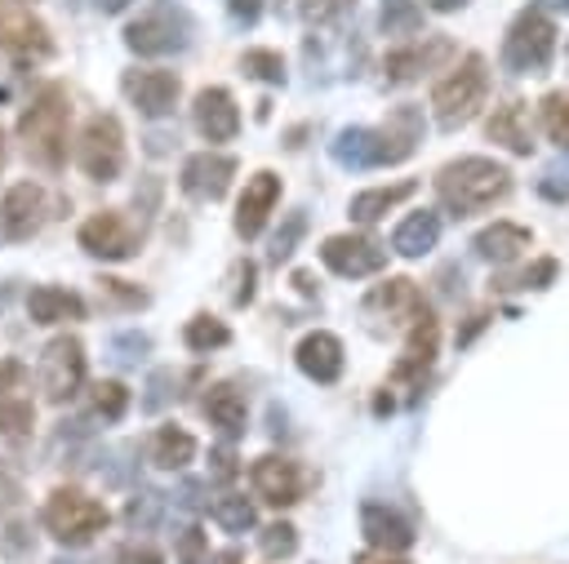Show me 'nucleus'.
<instances>
[{"label": "nucleus", "instance_id": "f257e3e1", "mask_svg": "<svg viewBox=\"0 0 569 564\" xmlns=\"http://www.w3.org/2000/svg\"><path fill=\"white\" fill-rule=\"evenodd\" d=\"M422 133H427L422 107L400 102V107H391V115L382 124H351V129H342L329 142V155L342 169H387V164L409 160L418 151Z\"/></svg>", "mask_w": 569, "mask_h": 564}, {"label": "nucleus", "instance_id": "f03ea898", "mask_svg": "<svg viewBox=\"0 0 569 564\" xmlns=\"http://www.w3.org/2000/svg\"><path fill=\"white\" fill-rule=\"evenodd\" d=\"M431 187L449 218H476L511 195V169L493 155H458L436 169Z\"/></svg>", "mask_w": 569, "mask_h": 564}, {"label": "nucleus", "instance_id": "7ed1b4c3", "mask_svg": "<svg viewBox=\"0 0 569 564\" xmlns=\"http://www.w3.org/2000/svg\"><path fill=\"white\" fill-rule=\"evenodd\" d=\"M67 129H71V93L62 80H44L31 102L18 111V142L22 155L44 169L58 173L67 164Z\"/></svg>", "mask_w": 569, "mask_h": 564}, {"label": "nucleus", "instance_id": "20e7f679", "mask_svg": "<svg viewBox=\"0 0 569 564\" xmlns=\"http://www.w3.org/2000/svg\"><path fill=\"white\" fill-rule=\"evenodd\" d=\"M107 524H111V511L98 497H89L84 489H76V484H58L40 502V528L67 551L89 546L98 533H107Z\"/></svg>", "mask_w": 569, "mask_h": 564}, {"label": "nucleus", "instance_id": "39448f33", "mask_svg": "<svg viewBox=\"0 0 569 564\" xmlns=\"http://www.w3.org/2000/svg\"><path fill=\"white\" fill-rule=\"evenodd\" d=\"M489 98V62L480 53H462L436 84H431V115L440 129H462L480 115Z\"/></svg>", "mask_w": 569, "mask_h": 564}, {"label": "nucleus", "instance_id": "423d86ee", "mask_svg": "<svg viewBox=\"0 0 569 564\" xmlns=\"http://www.w3.org/2000/svg\"><path fill=\"white\" fill-rule=\"evenodd\" d=\"M196 36V18L178 0H151L124 22V49L138 58H169L182 53Z\"/></svg>", "mask_w": 569, "mask_h": 564}, {"label": "nucleus", "instance_id": "0eeeda50", "mask_svg": "<svg viewBox=\"0 0 569 564\" xmlns=\"http://www.w3.org/2000/svg\"><path fill=\"white\" fill-rule=\"evenodd\" d=\"M502 67L511 75H542L556 58V22L542 4H525L502 36Z\"/></svg>", "mask_w": 569, "mask_h": 564}, {"label": "nucleus", "instance_id": "6e6552de", "mask_svg": "<svg viewBox=\"0 0 569 564\" xmlns=\"http://www.w3.org/2000/svg\"><path fill=\"white\" fill-rule=\"evenodd\" d=\"M76 164L89 182H116L124 173V124L116 111H93L76 138Z\"/></svg>", "mask_w": 569, "mask_h": 564}, {"label": "nucleus", "instance_id": "1a4fd4ad", "mask_svg": "<svg viewBox=\"0 0 569 564\" xmlns=\"http://www.w3.org/2000/svg\"><path fill=\"white\" fill-rule=\"evenodd\" d=\"M84 373H89V360H84V342L76 333H58L44 342V351L36 360V386L49 404L76 400L84 386Z\"/></svg>", "mask_w": 569, "mask_h": 564}, {"label": "nucleus", "instance_id": "9d476101", "mask_svg": "<svg viewBox=\"0 0 569 564\" xmlns=\"http://www.w3.org/2000/svg\"><path fill=\"white\" fill-rule=\"evenodd\" d=\"M76 244L89 258L102 262H129L142 249V226H133V218L124 209H98L76 226Z\"/></svg>", "mask_w": 569, "mask_h": 564}, {"label": "nucleus", "instance_id": "9b49d317", "mask_svg": "<svg viewBox=\"0 0 569 564\" xmlns=\"http://www.w3.org/2000/svg\"><path fill=\"white\" fill-rule=\"evenodd\" d=\"M307 484H311V475H307V466L298 457L262 453V457L249 462V489H253V497L267 502V506H276V511L298 506L307 497Z\"/></svg>", "mask_w": 569, "mask_h": 564}, {"label": "nucleus", "instance_id": "f8f14e48", "mask_svg": "<svg viewBox=\"0 0 569 564\" xmlns=\"http://www.w3.org/2000/svg\"><path fill=\"white\" fill-rule=\"evenodd\" d=\"M453 58H458V44H453L449 36L431 31V36H413V40L387 49L382 75H387V84H413V80H422V75L449 67Z\"/></svg>", "mask_w": 569, "mask_h": 564}, {"label": "nucleus", "instance_id": "ddd939ff", "mask_svg": "<svg viewBox=\"0 0 569 564\" xmlns=\"http://www.w3.org/2000/svg\"><path fill=\"white\" fill-rule=\"evenodd\" d=\"M36 431V395H31V373L18 355L0 360V435L9 444L31 440Z\"/></svg>", "mask_w": 569, "mask_h": 564}, {"label": "nucleus", "instance_id": "4468645a", "mask_svg": "<svg viewBox=\"0 0 569 564\" xmlns=\"http://www.w3.org/2000/svg\"><path fill=\"white\" fill-rule=\"evenodd\" d=\"M387 244L373 240L369 231H338V235H325L320 240V262L342 275V280H365V275H378L387 266Z\"/></svg>", "mask_w": 569, "mask_h": 564}, {"label": "nucleus", "instance_id": "2eb2a0df", "mask_svg": "<svg viewBox=\"0 0 569 564\" xmlns=\"http://www.w3.org/2000/svg\"><path fill=\"white\" fill-rule=\"evenodd\" d=\"M0 53L18 67H36V62L53 58V36L31 9L0 4Z\"/></svg>", "mask_w": 569, "mask_h": 564}, {"label": "nucleus", "instance_id": "dca6fc26", "mask_svg": "<svg viewBox=\"0 0 569 564\" xmlns=\"http://www.w3.org/2000/svg\"><path fill=\"white\" fill-rule=\"evenodd\" d=\"M120 93L129 98V107H138V115L164 120V115H173V107L182 98V80L169 67H129L120 75Z\"/></svg>", "mask_w": 569, "mask_h": 564}, {"label": "nucleus", "instance_id": "f3484780", "mask_svg": "<svg viewBox=\"0 0 569 564\" xmlns=\"http://www.w3.org/2000/svg\"><path fill=\"white\" fill-rule=\"evenodd\" d=\"M44 222H49V191L40 182L27 178V182L4 187V195H0V240L4 244L31 240Z\"/></svg>", "mask_w": 569, "mask_h": 564}, {"label": "nucleus", "instance_id": "a211bd4d", "mask_svg": "<svg viewBox=\"0 0 569 564\" xmlns=\"http://www.w3.org/2000/svg\"><path fill=\"white\" fill-rule=\"evenodd\" d=\"M236 155L218 151V147H204V151H191L178 169V191L191 195V200H222L236 182Z\"/></svg>", "mask_w": 569, "mask_h": 564}, {"label": "nucleus", "instance_id": "6ab92c4d", "mask_svg": "<svg viewBox=\"0 0 569 564\" xmlns=\"http://www.w3.org/2000/svg\"><path fill=\"white\" fill-rule=\"evenodd\" d=\"M280 191H284V182H280L276 169H258L253 178H244V191H240V200H236L231 231H236L240 240H258V235L267 231L276 204H280Z\"/></svg>", "mask_w": 569, "mask_h": 564}, {"label": "nucleus", "instance_id": "aec40b11", "mask_svg": "<svg viewBox=\"0 0 569 564\" xmlns=\"http://www.w3.org/2000/svg\"><path fill=\"white\" fill-rule=\"evenodd\" d=\"M191 129H196L209 147L236 142V133H240V107H236V93H231L227 84H204V89L191 98Z\"/></svg>", "mask_w": 569, "mask_h": 564}, {"label": "nucleus", "instance_id": "412c9836", "mask_svg": "<svg viewBox=\"0 0 569 564\" xmlns=\"http://www.w3.org/2000/svg\"><path fill=\"white\" fill-rule=\"evenodd\" d=\"M365 315H378V320H387V324H400V329H409L422 311H427V298H422V289L409 280V275H387L382 284H373L369 293H365Z\"/></svg>", "mask_w": 569, "mask_h": 564}, {"label": "nucleus", "instance_id": "4be33fe9", "mask_svg": "<svg viewBox=\"0 0 569 564\" xmlns=\"http://www.w3.org/2000/svg\"><path fill=\"white\" fill-rule=\"evenodd\" d=\"M293 364L302 377H311L316 386H333L347 369V351H342V338L329 333V329H311L298 338L293 346Z\"/></svg>", "mask_w": 569, "mask_h": 564}, {"label": "nucleus", "instance_id": "5701e85b", "mask_svg": "<svg viewBox=\"0 0 569 564\" xmlns=\"http://www.w3.org/2000/svg\"><path fill=\"white\" fill-rule=\"evenodd\" d=\"M200 413H204V422H209L222 440H240L244 426H249V400H244L240 382H231V377H218V382L204 386Z\"/></svg>", "mask_w": 569, "mask_h": 564}, {"label": "nucleus", "instance_id": "b1692460", "mask_svg": "<svg viewBox=\"0 0 569 564\" xmlns=\"http://www.w3.org/2000/svg\"><path fill=\"white\" fill-rule=\"evenodd\" d=\"M360 537L373 551H391L405 555L413 546V524L405 511H396L391 502H360Z\"/></svg>", "mask_w": 569, "mask_h": 564}, {"label": "nucleus", "instance_id": "393cba45", "mask_svg": "<svg viewBox=\"0 0 569 564\" xmlns=\"http://www.w3.org/2000/svg\"><path fill=\"white\" fill-rule=\"evenodd\" d=\"M485 138L498 142L502 151L511 155H529L533 151V115H529V102L525 98H507L489 111L485 120Z\"/></svg>", "mask_w": 569, "mask_h": 564}, {"label": "nucleus", "instance_id": "a878e982", "mask_svg": "<svg viewBox=\"0 0 569 564\" xmlns=\"http://www.w3.org/2000/svg\"><path fill=\"white\" fill-rule=\"evenodd\" d=\"M84 298L76 293V289H62V284H31L27 289V315H31V324H44V329H53V324H76V320H84Z\"/></svg>", "mask_w": 569, "mask_h": 564}, {"label": "nucleus", "instance_id": "bb28decb", "mask_svg": "<svg viewBox=\"0 0 569 564\" xmlns=\"http://www.w3.org/2000/svg\"><path fill=\"white\" fill-rule=\"evenodd\" d=\"M413 191H418V182H413V178L365 187V191H356V195L347 200V218H351V222H360V226H373V222H382L387 213H396Z\"/></svg>", "mask_w": 569, "mask_h": 564}, {"label": "nucleus", "instance_id": "cd10ccee", "mask_svg": "<svg viewBox=\"0 0 569 564\" xmlns=\"http://www.w3.org/2000/svg\"><path fill=\"white\" fill-rule=\"evenodd\" d=\"M529 244H533V231H529V226H520V222H511V218L489 222V226H485V231H476V240H471V249H476L485 262H493V266L516 262L520 253H529Z\"/></svg>", "mask_w": 569, "mask_h": 564}, {"label": "nucleus", "instance_id": "c85d7f7f", "mask_svg": "<svg viewBox=\"0 0 569 564\" xmlns=\"http://www.w3.org/2000/svg\"><path fill=\"white\" fill-rule=\"evenodd\" d=\"M436 244H440V213L436 209H413L391 231V253H400V258H427Z\"/></svg>", "mask_w": 569, "mask_h": 564}, {"label": "nucleus", "instance_id": "c756f323", "mask_svg": "<svg viewBox=\"0 0 569 564\" xmlns=\"http://www.w3.org/2000/svg\"><path fill=\"white\" fill-rule=\"evenodd\" d=\"M147 457L156 471H187L196 462V435L178 422H160L147 440Z\"/></svg>", "mask_w": 569, "mask_h": 564}, {"label": "nucleus", "instance_id": "7c9ffc66", "mask_svg": "<svg viewBox=\"0 0 569 564\" xmlns=\"http://www.w3.org/2000/svg\"><path fill=\"white\" fill-rule=\"evenodd\" d=\"M129 386L120 382V377H98L93 386H89V417L93 422H102V426H116L124 413H129Z\"/></svg>", "mask_w": 569, "mask_h": 564}, {"label": "nucleus", "instance_id": "2f4dec72", "mask_svg": "<svg viewBox=\"0 0 569 564\" xmlns=\"http://www.w3.org/2000/svg\"><path fill=\"white\" fill-rule=\"evenodd\" d=\"M231 342V329H227V320H218V315H209V311H196L187 324H182V346L191 351V355H209V351H222Z\"/></svg>", "mask_w": 569, "mask_h": 564}, {"label": "nucleus", "instance_id": "473e14b6", "mask_svg": "<svg viewBox=\"0 0 569 564\" xmlns=\"http://www.w3.org/2000/svg\"><path fill=\"white\" fill-rule=\"evenodd\" d=\"M209 520H213L222 533H249V528L258 524V511H253V497L227 489V493H218V497L209 502Z\"/></svg>", "mask_w": 569, "mask_h": 564}, {"label": "nucleus", "instance_id": "72a5a7b5", "mask_svg": "<svg viewBox=\"0 0 569 564\" xmlns=\"http://www.w3.org/2000/svg\"><path fill=\"white\" fill-rule=\"evenodd\" d=\"M538 120H542V133L569 151V89H551L542 102H538Z\"/></svg>", "mask_w": 569, "mask_h": 564}, {"label": "nucleus", "instance_id": "f704fd0d", "mask_svg": "<svg viewBox=\"0 0 569 564\" xmlns=\"http://www.w3.org/2000/svg\"><path fill=\"white\" fill-rule=\"evenodd\" d=\"M191 377H196V373H173V369H156V373L147 377V395H142V409H147V413H156V409H164V404L182 400V386H187Z\"/></svg>", "mask_w": 569, "mask_h": 564}, {"label": "nucleus", "instance_id": "c9c22d12", "mask_svg": "<svg viewBox=\"0 0 569 564\" xmlns=\"http://www.w3.org/2000/svg\"><path fill=\"white\" fill-rule=\"evenodd\" d=\"M240 71L249 80H262V84H284V58L276 49H244L240 53Z\"/></svg>", "mask_w": 569, "mask_h": 564}, {"label": "nucleus", "instance_id": "e433bc0d", "mask_svg": "<svg viewBox=\"0 0 569 564\" xmlns=\"http://www.w3.org/2000/svg\"><path fill=\"white\" fill-rule=\"evenodd\" d=\"M98 298L111 302V306H120V311H142L151 302L147 289H138V284H129L120 275H98Z\"/></svg>", "mask_w": 569, "mask_h": 564}, {"label": "nucleus", "instance_id": "4c0bfd02", "mask_svg": "<svg viewBox=\"0 0 569 564\" xmlns=\"http://www.w3.org/2000/svg\"><path fill=\"white\" fill-rule=\"evenodd\" d=\"M258 551H262L267 560H289V555L298 551V528H293L289 520H271V524H262V533H258Z\"/></svg>", "mask_w": 569, "mask_h": 564}, {"label": "nucleus", "instance_id": "58836bf2", "mask_svg": "<svg viewBox=\"0 0 569 564\" xmlns=\"http://www.w3.org/2000/svg\"><path fill=\"white\" fill-rule=\"evenodd\" d=\"M422 4L418 0H387L382 4V31L387 36H418Z\"/></svg>", "mask_w": 569, "mask_h": 564}, {"label": "nucleus", "instance_id": "ea45409f", "mask_svg": "<svg viewBox=\"0 0 569 564\" xmlns=\"http://www.w3.org/2000/svg\"><path fill=\"white\" fill-rule=\"evenodd\" d=\"M302 231H307V213L298 209V213H289V218H284V226L271 235V253H267V258H271V266H280V262H289V258H293V249H298Z\"/></svg>", "mask_w": 569, "mask_h": 564}, {"label": "nucleus", "instance_id": "a19ab883", "mask_svg": "<svg viewBox=\"0 0 569 564\" xmlns=\"http://www.w3.org/2000/svg\"><path fill=\"white\" fill-rule=\"evenodd\" d=\"M173 560L178 564H204L209 560V533L200 524H187L173 533Z\"/></svg>", "mask_w": 569, "mask_h": 564}, {"label": "nucleus", "instance_id": "79ce46f5", "mask_svg": "<svg viewBox=\"0 0 569 564\" xmlns=\"http://www.w3.org/2000/svg\"><path fill=\"white\" fill-rule=\"evenodd\" d=\"M556 258H533L520 275H511V280H498V289H547L551 280H556Z\"/></svg>", "mask_w": 569, "mask_h": 564}, {"label": "nucleus", "instance_id": "37998d69", "mask_svg": "<svg viewBox=\"0 0 569 564\" xmlns=\"http://www.w3.org/2000/svg\"><path fill=\"white\" fill-rule=\"evenodd\" d=\"M231 275H236V289H231V306H249V302H253V293H258V289H253V284H258V266H253L249 258H240Z\"/></svg>", "mask_w": 569, "mask_h": 564}, {"label": "nucleus", "instance_id": "c03bdc74", "mask_svg": "<svg viewBox=\"0 0 569 564\" xmlns=\"http://www.w3.org/2000/svg\"><path fill=\"white\" fill-rule=\"evenodd\" d=\"M356 0H302V18L307 22H333L338 13H347Z\"/></svg>", "mask_w": 569, "mask_h": 564}, {"label": "nucleus", "instance_id": "a18cd8bd", "mask_svg": "<svg viewBox=\"0 0 569 564\" xmlns=\"http://www.w3.org/2000/svg\"><path fill=\"white\" fill-rule=\"evenodd\" d=\"M0 546H4L9 555H22V551L31 546V528H27L22 520H4V524H0Z\"/></svg>", "mask_w": 569, "mask_h": 564}, {"label": "nucleus", "instance_id": "49530a36", "mask_svg": "<svg viewBox=\"0 0 569 564\" xmlns=\"http://www.w3.org/2000/svg\"><path fill=\"white\" fill-rule=\"evenodd\" d=\"M116 564H164V555L151 542H124L116 551Z\"/></svg>", "mask_w": 569, "mask_h": 564}, {"label": "nucleus", "instance_id": "de8ad7c7", "mask_svg": "<svg viewBox=\"0 0 569 564\" xmlns=\"http://www.w3.org/2000/svg\"><path fill=\"white\" fill-rule=\"evenodd\" d=\"M209 462H213V466H209V471H213V480H231V475L240 471V466H236V453H231V444H218V449L209 453Z\"/></svg>", "mask_w": 569, "mask_h": 564}, {"label": "nucleus", "instance_id": "09e8293b", "mask_svg": "<svg viewBox=\"0 0 569 564\" xmlns=\"http://www.w3.org/2000/svg\"><path fill=\"white\" fill-rule=\"evenodd\" d=\"M227 4V13L240 22V27H253L258 18H262V0H222Z\"/></svg>", "mask_w": 569, "mask_h": 564}, {"label": "nucleus", "instance_id": "8fccbe9b", "mask_svg": "<svg viewBox=\"0 0 569 564\" xmlns=\"http://www.w3.org/2000/svg\"><path fill=\"white\" fill-rule=\"evenodd\" d=\"M18 497H22V484H18V475L0 466V506H18Z\"/></svg>", "mask_w": 569, "mask_h": 564}, {"label": "nucleus", "instance_id": "3c124183", "mask_svg": "<svg viewBox=\"0 0 569 564\" xmlns=\"http://www.w3.org/2000/svg\"><path fill=\"white\" fill-rule=\"evenodd\" d=\"M351 564H409V560H405V555H391V551H373V546H369V551H360Z\"/></svg>", "mask_w": 569, "mask_h": 564}, {"label": "nucleus", "instance_id": "603ef678", "mask_svg": "<svg viewBox=\"0 0 569 564\" xmlns=\"http://www.w3.org/2000/svg\"><path fill=\"white\" fill-rule=\"evenodd\" d=\"M485 320H489V311H471V315H467V329L458 333V346H467V342H471V338L485 329Z\"/></svg>", "mask_w": 569, "mask_h": 564}, {"label": "nucleus", "instance_id": "864d4df0", "mask_svg": "<svg viewBox=\"0 0 569 564\" xmlns=\"http://www.w3.org/2000/svg\"><path fill=\"white\" fill-rule=\"evenodd\" d=\"M244 555H240V546H222L218 555H209V564H240Z\"/></svg>", "mask_w": 569, "mask_h": 564}, {"label": "nucleus", "instance_id": "5fc2aeb1", "mask_svg": "<svg viewBox=\"0 0 569 564\" xmlns=\"http://www.w3.org/2000/svg\"><path fill=\"white\" fill-rule=\"evenodd\" d=\"M293 289L311 298V293H316V284H311V271H293Z\"/></svg>", "mask_w": 569, "mask_h": 564}, {"label": "nucleus", "instance_id": "6e6d98bb", "mask_svg": "<svg viewBox=\"0 0 569 564\" xmlns=\"http://www.w3.org/2000/svg\"><path fill=\"white\" fill-rule=\"evenodd\" d=\"M93 4H98L102 13H124V9L133 4V0H93Z\"/></svg>", "mask_w": 569, "mask_h": 564}, {"label": "nucleus", "instance_id": "4d7b16f0", "mask_svg": "<svg viewBox=\"0 0 569 564\" xmlns=\"http://www.w3.org/2000/svg\"><path fill=\"white\" fill-rule=\"evenodd\" d=\"M427 9H436V13H449V9H462L467 0H422Z\"/></svg>", "mask_w": 569, "mask_h": 564}, {"label": "nucleus", "instance_id": "13d9d810", "mask_svg": "<svg viewBox=\"0 0 569 564\" xmlns=\"http://www.w3.org/2000/svg\"><path fill=\"white\" fill-rule=\"evenodd\" d=\"M547 13H569V0H538Z\"/></svg>", "mask_w": 569, "mask_h": 564}, {"label": "nucleus", "instance_id": "bf43d9fd", "mask_svg": "<svg viewBox=\"0 0 569 564\" xmlns=\"http://www.w3.org/2000/svg\"><path fill=\"white\" fill-rule=\"evenodd\" d=\"M4 160H9V142H4V129H0V173H4Z\"/></svg>", "mask_w": 569, "mask_h": 564}, {"label": "nucleus", "instance_id": "052dcab7", "mask_svg": "<svg viewBox=\"0 0 569 564\" xmlns=\"http://www.w3.org/2000/svg\"><path fill=\"white\" fill-rule=\"evenodd\" d=\"M53 564H80V560H53Z\"/></svg>", "mask_w": 569, "mask_h": 564}, {"label": "nucleus", "instance_id": "680f3d73", "mask_svg": "<svg viewBox=\"0 0 569 564\" xmlns=\"http://www.w3.org/2000/svg\"><path fill=\"white\" fill-rule=\"evenodd\" d=\"M565 62H569V40H565Z\"/></svg>", "mask_w": 569, "mask_h": 564}]
</instances>
